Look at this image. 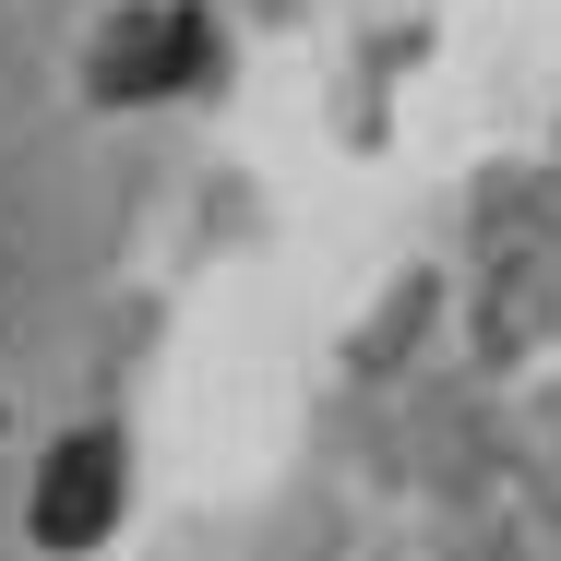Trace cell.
I'll use <instances>...</instances> for the list:
<instances>
[{
  "label": "cell",
  "mask_w": 561,
  "mask_h": 561,
  "mask_svg": "<svg viewBox=\"0 0 561 561\" xmlns=\"http://www.w3.org/2000/svg\"><path fill=\"white\" fill-rule=\"evenodd\" d=\"M204 72V24L192 12H131V24H108V48H96V96L108 108H131V96H168V84H192Z\"/></svg>",
  "instance_id": "6da1fadb"
},
{
  "label": "cell",
  "mask_w": 561,
  "mask_h": 561,
  "mask_svg": "<svg viewBox=\"0 0 561 561\" xmlns=\"http://www.w3.org/2000/svg\"><path fill=\"white\" fill-rule=\"evenodd\" d=\"M119 502V443H60L48 490H36V538H96Z\"/></svg>",
  "instance_id": "7a4b0ae2"
}]
</instances>
